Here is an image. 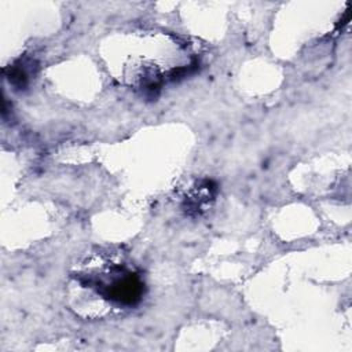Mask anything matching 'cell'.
Segmentation results:
<instances>
[{
	"instance_id": "cell-1",
	"label": "cell",
	"mask_w": 352,
	"mask_h": 352,
	"mask_svg": "<svg viewBox=\"0 0 352 352\" xmlns=\"http://www.w3.org/2000/svg\"><path fill=\"white\" fill-rule=\"evenodd\" d=\"M70 286L77 290L72 297L89 298L81 309L89 316H104L135 308L143 298L142 275L128 263L106 256L81 263L72 274Z\"/></svg>"
}]
</instances>
